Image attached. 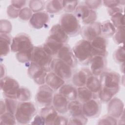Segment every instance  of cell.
<instances>
[{
  "instance_id": "e0dca14e",
  "label": "cell",
  "mask_w": 125,
  "mask_h": 125,
  "mask_svg": "<svg viewBox=\"0 0 125 125\" xmlns=\"http://www.w3.org/2000/svg\"><path fill=\"white\" fill-rule=\"evenodd\" d=\"M57 55L58 59L62 60L71 67L75 66L76 60L74 56L72 50L68 44H64Z\"/></svg>"
},
{
  "instance_id": "ab89813d",
  "label": "cell",
  "mask_w": 125,
  "mask_h": 125,
  "mask_svg": "<svg viewBox=\"0 0 125 125\" xmlns=\"http://www.w3.org/2000/svg\"><path fill=\"white\" fill-rule=\"evenodd\" d=\"M98 125H116L117 124V119L110 115H106L101 118L97 123Z\"/></svg>"
},
{
  "instance_id": "f1b7e54d",
  "label": "cell",
  "mask_w": 125,
  "mask_h": 125,
  "mask_svg": "<svg viewBox=\"0 0 125 125\" xmlns=\"http://www.w3.org/2000/svg\"><path fill=\"white\" fill-rule=\"evenodd\" d=\"M101 30L103 37H110L114 35L116 31V28L110 21L107 20L101 23Z\"/></svg>"
},
{
  "instance_id": "ba28073f",
  "label": "cell",
  "mask_w": 125,
  "mask_h": 125,
  "mask_svg": "<svg viewBox=\"0 0 125 125\" xmlns=\"http://www.w3.org/2000/svg\"><path fill=\"white\" fill-rule=\"evenodd\" d=\"M0 89L6 98L17 99V92L20 88L18 82L10 77L0 79Z\"/></svg>"
},
{
  "instance_id": "52a82bcc",
  "label": "cell",
  "mask_w": 125,
  "mask_h": 125,
  "mask_svg": "<svg viewBox=\"0 0 125 125\" xmlns=\"http://www.w3.org/2000/svg\"><path fill=\"white\" fill-rule=\"evenodd\" d=\"M50 67L52 72L64 81L69 80L72 76V67L58 58L52 60Z\"/></svg>"
},
{
  "instance_id": "c3c4849f",
  "label": "cell",
  "mask_w": 125,
  "mask_h": 125,
  "mask_svg": "<svg viewBox=\"0 0 125 125\" xmlns=\"http://www.w3.org/2000/svg\"><path fill=\"white\" fill-rule=\"evenodd\" d=\"M68 123V119L64 116L58 115L53 125H67Z\"/></svg>"
},
{
  "instance_id": "ee69618b",
  "label": "cell",
  "mask_w": 125,
  "mask_h": 125,
  "mask_svg": "<svg viewBox=\"0 0 125 125\" xmlns=\"http://www.w3.org/2000/svg\"><path fill=\"white\" fill-rule=\"evenodd\" d=\"M103 1L100 0H85V5L90 9L94 10V9L99 8L102 4Z\"/></svg>"
},
{
  "instance_id": "30bf717a",
  "label": "cell",
  "mask_w": 125,
  "mask_h": 125,
  "mask_svg": "<svg viewBox=\"0 0 125 125\" xmlns=\"http://www.w3.org/2000/svg\"><path fill=\"white\" fill-rule=\"evenodd\" d=\"M53 96V90L47 84H43L39 87L35 100L39 104L44 107L51 104Z\"/></svg>"
},
{
  "instance_id": "d590c367",
  "label": "cell",
  "mask_w": 125,
  "mask_h": 125,
  "mask_svg": "<svg viewBox=\"0 0 125 125\" xmlns=\"http://www.w3.org/2000/svg\"><path fill=\"white\" fill-rule=\"evenodd\" d=\"M87 122V118L83 114L81 115L72 116L68 121V125H85Z\"/></svg>"
},
{
  "instance_id": "f6af8a7d",
  "label": "cell",
  "mask_w": 125,
  "mask_h": 125,
  "mask_svg": "<svg viewBox=\"0 0 125 125\" xmlns=\"http://www.w3.org/2000/svg\"><path fill=\"white\" fill-rule=\"evenodd\" d=\"M20 10L15 7L11 4L8 6L7 9V14L11 18H16L19 17V14Z\"/></svg>"
},
{
  "instance_id": "681fc988",
  "label": "cell",
  "mask_w": 125,
  "mask_h": 125,
  "mask_svg": "<svg viewBox=\"0 0 125 125\" xmlns=\"http://www.w3.org/2000/svg\"><path fill=\"white\" fill-rule=\"evenodd\" d=\"M26 2V0H12L11 1L12 5L20 10L22 8Z\"/></svg>"
},
{
  "instance_id": "5bb4252c",
  "label": "cell",
  "mask_w": 125,
  "mask_h": 125,
  "mask_svg": "<svg viewBox=\"0 0 125 125\" xmlns=\"http://www.w3.org/2000/svg\"><path fill=\"white\" fill-rule=\"evenodd\" d=\"M92 49L93 56H101L105 57L107 55V44L106 39L99 36L90 42Z\"/></svg>"
},
{
  "instance_id": "2e32d148",
  "label": "cell",
  "mask_w": 125,
  "mask_h": 125,
  "mask_svg": "<svg viewBox=\"0 0 125 125\" xmlns=\"http://www.w3.org/2000/svg\"><path fill=\"white\" fill-rule=\"evenodd\" d=\"M89 63L90 64V70L92 75L97 76L104 71L106 62L104 57L95 56L93 57Z\"/></svg>"
},
{
  "instance_id": "8992f818",
  "label": "cell",
  "mask_w": 125,
  "mask_h": 125,
  "mask_svg": "<svg viewBox=\"0 0 125 125\" xmlns=\"http://www.w3.org/2000/svg\"><path fill=\"white\" fill-rule=\"evenodd\" d=\"M34 47L30 38L27 35L20 34L13 39L11 50L17 53L32 52Z\"/></svg>"
},
{
  "instance_id": "ffe728a7",
  "label": "cell",
  "mask_w": 125,
  "mask_h": 125,
  "mask_svg": "<svg viewBox=\"0 0 125 125\" xmlns=\"http://www.w3.org/2000/svg\"><path fill=\"white\" fill-rule=\"evenodd\" d=\"M48 37L62 43H65L68 40V36L60 24H55L52 27L50 30Z\"/></svg>"
},
{
  "instance_id": "9c48e42d",
  "label": "cell",
  "mask_w": 125,
  "mask_h": 125,
  "mask_svg": "<svg viewBox=\"0 0 125 125\" xmlns=\"http://www.w3.org/2000/svg\"><path fill=\"white\" fill-rule=\"evenodd\" d=\"M75 16L83 23L87 25L95 22L97 14L94 10L90 9L84 4L77 6L75 10Z\"/></svg>"
},
{
  "instance_id": "8fae6325",
  "label": "cell",
  "mask_w": 125,
  "mask_h": 125,
  "mask_svg": "<svg viewBox=\"0 0 125 125\" xmlns=\"http://www.w3.org/2000/svg\"><path fill=\"white\" fill-rule=\"evenodd\" d=\"M101 109V106L100 102L94 98L83 103L82 105L83 114L87 118L97 117L100 113Z\"/></svg>"
},
{
  "instance_id": "d6986e66",
  "label": "cell",
  "mask_w": 125,
  "mask_h": 125,
  "mask_svg": "<svg viewBox=\"0 0 125 125\" xmlns=\"http://www.w3.org/2000/svg\"><path fill=\"white\" fill-rule=\"evenodd\" d=\"M68 100L60 93L54 95L52 104L58 113H65L68 111Z\"/></svg>"
},
{
  "instance_id": "7bdbcfd3",
  "label": "cell",
  "mask_w": 125,
  "mask_h": 125,
  "mask_svg": "<svg viewBox=\"0 0 125 125\" xmlns=\"http://www.w3.org/2000/svg\"><path fill=\"white\" fill-rule=\"evenodd\" d=\"M32 11L28 7H24L21 9L19 14V17L24 21L30 20L32 16Z\"/></svg>"
},
{
  "instance_id": "e575fe53",
  "label": "cell",
  "mask_w": 125,
  "mask_h": 125,
  "mask_svg": "<svg viewBox=\"0 0 125 125\" xmlns=\"http://www.w3.org/2000/svg\"><path fill=\"white\" fill-rule=\"evenodd\" d=\"M111 22L116 28L125 26V19L123 13H119L111 16Z\"/></svg>"
},
{
  "instance_id": "b9f144b4",
  "label": "cell",
  "mask_w": 125,
  "mask_h": 125,
  "mask_svg": "<svg viewBox=\"0 0 125 125\" xmlns=\"http://www.w3.org/2000/svg\"><path fill=\"white\" fill-rule=\"evenodd\" d=\"M78 1H63V9L66 13L74 11L78 6Z\"/></svg>"
},
{
  "instance_id": "484cf974",
  "label": "cell",
  "mask_w": 125,
  "mask_h": 125,
  "mask_svg": "<svg viewBox=\"0 0 125 125\" xmlns=\"http://www.w3.org/2000/svg\"><path fill=\"white\" fill-rule=\"evenodd\" d=\"M11 44V39L6 34L0 33V51L1 57L7 55L10 51V45Z\"/></svg>"
},
{
  "instance_id": "4316f807",
  "label": "cell",
  "mask_w": 125,
  "mask_h": 125,
  "mask_svg": "<svg viewBox=\"0 0 125 125\" xmlns=\"http://www.w3.org/2000/svg\"><path fill=\"white\" fill-rule=\"evenodd\" d=\"M77 90V98L82 103H85L94 98V94L89 90L86 86L78 87Z\"/></svg>"
},
{
  "instance_id": "3957f363",
  "label": "cell",
  "mask_w": 125,
  "mask_h": 125,
  "mask_svg": "<svg viewBox=\"0 0 125 125\" xmlns=\"http://www.w3.org/2000/svg\"><path fill=\"white\" fill-rule=\"evenodd\" d=\"M36 112L34 104L29 102H21L18 104L15 114L16 121L20 124H28Z\"/></svg>"
},
{
  "instance_id": "f907efd6",
  "label": "cell",
  "mask_w": 125,
  "mask_h": 125,
  "mask_svg": "<svg viewBox=\"0 0 125 125\" xmlns=\"http://www.w3.org/2000/svg\"><path fill=\"white\" fill-rule=\"evenodd\" d=\"M32 125H44L45 121L43 117L40 115H36L34 118V120L31 123Z\"/></svg>"
},
{
  "instance_id": "f35d334b",
  "label": "cell",
  "mask_w": 125,
  "mask_h": 125,
  "mask_svg": "<svg viewBox=\"0 0 125 125\" xmlns=\"http://www.w3.org/2000/svg\"><path fill=\"white\" fill-rule=\"evenodd\" d=\"M30 9L35 13L41 12L44 7V2L42 0H30L29 2Z\"/></svg>"
},
{
  "instance_id": "4fadbf2b",
  "label": "cell",
  "mask_w": 125,
  "mask_h": 125,
  "mask_svg": "<svg viewBox=\"0 0 125 125\" xmlns=\"http://www.w3.org/2000/svg\"><path fill=\"white\" fill-rule=\"evenodd\" d=\"M101 23L99 22H94L84 26L81 30L82 37L83 40L89 42L92 41L101 34Z\"/></svg>"
},
{
  "instance_id": "4dcf8cb0",
  "label": "cell",
  "mask_w": 125,
  "mask_h": 125,
  "mask_svg": "<svg viewBox=\"0 0 125 125\" xmlns=\"http://www.w3.org/2000/svg\"><path fill=\"white\" fill-rule=\"evenodd\" d=\"M68 111L71 116H75L83 114L82 104L79 101L72 100L68 103Z\"/></svg>"
},
{
  "instance_id": "74e56055",
  "label": "cell",
  "mask_w": 125,
  "mask_h": 125,
  "mask_svg": "<svg viewBox=\"0 0 125 125\" xmlns=\"http://www.w3.org/2000/svg\"><path fill=\"white\" fill-rule=\"evenodd\" d=\"M125 48L124 46H119L114 52L113 58L119 63H124L125 62Z\"/></svg>"
},
{
  "instance_id": "44dd1931",
  "label": "cell",
  "mask_w": 125,
  "mask_h": 125,
  "mask_svg": "<svg viewBox=\"0 0 125 125\" xmlns=\"http://www.w3.org/2000/svg\"><path fill=\"white\" fill-rule=\"evenodd\" d=\"M41 115L45 121V125H53L54 122L58 116V112L52 106L48 105L43 107L40 112Z\"/></svg>"
},
{
  "instance_id": "ac0fdd59",
  "label": "cell",
  "mask_w": 125,
  "mask_h": 125,
  "mask_svg": "<svg viewBox=\"0 0 125 125\" xmlns=\"http://www.w3.org/2000/svg\"><path fill=\"white\" fill-rule=\"evenodd\" d=\"M49 16L45 12H38L34 13L30 19L29 23L31 26L35 29H41L48 22Z\"/></svg>"
},
{
  "instance_id": "bcb514c9",
  "label": "cell",
  "mask_w": 125,
  "mask_h": 125,
  "mask_svg": "<svg viewBox=\"0 0 125 125\" xmlns=\"http://www.w3.org/2000/svg\"><path fill=\"white\" fill-rule=\"evenodd\" d=\"M125 1V0H104L103 1V4L104 6L108 8H111L119 6L121 4H124Z\"/></svg>"
},
{
  "instance_id": "7402d4cb",
  "label": "cell",
  "mask_w": 125,
  "mask_h": 125,
  "mask_svg": "<svg viewBox=\"0 0 125 125\" xmlns=\"http://www.w3.org/2000/svg\"><path fill=\"white\" fill-rule=\"evenodd\" d=\"M91 75L92 74L89 69H81L73 75L72 79L73 83L77 87L85 86L87 78Z\"/></svg>"
},
{
  "instance_id": "5b68a950",
  "label": "cell",
  "mask_w": 125,
  "mask_h": 125,
  "mask_svg": "<svg viewBox=\"0 0 125 125\" xmlns=\"http://www.w3.org/2000/svg\"><path fill=\"white\" fill-rule=\"evenodd\" d=\"M52 56L49 55L42 46H34L31 62H34L42 67L46 72L50 71Z\"/></svg>"
},
{
  "instance_id": "83f0119b",
  "label": "cell",
  "mask_w": 125,
  "mask_h": 125,
  "mask_svg": "<svg viewBox=\"0 0 125 125\" xmlns=\"http://www.w3.org/2000/svg\"><path fill=\"white\" fill-rule=\"evenodd\" d=\"M85 86L94 94H98L101 88L99 79L93 75H91L88 77Z\"/></svg>"
},
{
  "instance_id": "8d00e7d4",
  "label": "cell",
  "mask_w": 125,
  "mask_h": 125,
  "mask_svg": "<svg viewBox=\"0 0 125 125\" xmlns=\"http://www.w3.org/2000/svg\"><path fill=\"white\" fill-rule=\"evenodd\" d=\"M125 26L118 27L116 29V31L113 35V40L117 44L123 43L124 41Z\"/></svg>"
},
{
  "instance_id": "816d5d0a",
  "label": "cell",
  "mask_w": 125,
  "mask_h": 125,
  "mask_svg": "<svg viewBox=\"0 0 125 125\" xmlns=\"http://www.w3.org/2000/svg\"><path fill=\"white\" fill-rule=\"evenodd\" d=\"M6 105L4 102L2 101H0V114H2V113L6 112Z\"/></svg>"
},
{
  "instance_id": "277c9868",
  "label": "cell",
  "mask_w": 125,
  "mask_h": 125,
  "mask_svg": "<svg viewBox=\"0 0 125 125\" xmlns=\"http://www.w3.org/2000/svg\"><path fill=\"white\" fill-rule=\"evenodd\" d=\"M60 25L68 36L74 37L81 32L79 21L75 15L66 13L62 15Z\"/></svg>"
},
{
  "instance_id": "6da1fadb",
  "label": "cell",
  "mask_w": 125,
  "mask_h": 125,
  "mask_svg": "<svg viewBox=\"0 0 125 125\" xmlns=\"http://www.w3.org/2000/svg\"><path fill=\"white\" fill-rule=\"evenodd\" d=\"M101 88L98 97L103 102H108L120 89V75L114 71H104L100 75L99 79Z\"/></svg>"
},
{
  "instance_id": "cb8c5ba5",
  "label": "cell",
  "mask_w": 125,
  "mask_h": 125,
  "mask_svg": "<svg viewBox=\"0 0 125 125\" xmlns=\"http://www.w3.org/2000/svg\"><path fill=\"white\" fill-rule=\"evenodd\" d=\"M64 44L48 37L42 46L45 51L49 55L52 56L57 54Z\"/></svg>"
},
{
  "instance_id": "603a6c76",
  "label": "cell",
  "mask_w": 125,
  "mask_h": 125,
  "mask_svg": "<svg viewBox=\"0 0 125 125\" xmlns=\"http://www.w3.org/2000/svg\"><path fill=\"white\" fill-rule=\"evenodd\" d=\"M45 83L53 90H56L64 84V81L51 71L46 74Z\"/></svg>"
},
{
  "instance_id": "836d02e7",
  "label": "cell",
  "mask_w": 125,
  "mask_h": 125,
  "mask_svg": "<svg viewBox=\"0 0 125 125\" xmlns=\"http://www.w3.org/2000/svg\"><path fill=\"white\" fill-rule=\"evenodd\" d=\"M16 100V99L6 98L4 101L6 111H8L14 115L16 113L19 104Z\"/></svg>"
},
{
  "instance_id": "d6a6232c",
  "label": "cell",
  "mask_w": 125,
  "mask_h": 125,
  "mask_svg": "<svg viewBox=\"0 0 125 125\" xmlns=\"http://www.w3.org/2000/svg\"><path fill=\"white\" fill-rule=\"evenodd\" d=\"M31 97L30 90L25 87L20 88L17 92V99L21 102H27Z\"/></svg>"
},
{
  "instance_id": "7c38bea8",
  "label": "cell",
  "mask_w": 125,
  "mask_h": 125,
  "mask_svg": "<svg viewBox=\"0 0 125 125\" xmlns=\"http://www.w3.org/2000/svg\"><path fill=\"white\" fill-rule=\"evenodd\" d=\"M28 74L34 82L39 85L45 83L46 72L40 65L34 62H31L28 69Z\"/></svg>"
},
{
  "instance_id": "60d3db41",
  "label": "cell",
  "mask_w": 125,
  "mask_h": 125,
  "mask_svg": "<svg viewBox=\"0 0 125 125\" xmlns=\"http://www.w3.org/2000/svg\"><path fill=\"white\" fill-rule=\"evenodd\" d=\"M12 30L10 22L6 20H1L0 22V32L1 34H7Z\"/></svg>"
},
{
  "instance_id": "7dc6e473",
  "label": "cell",
  "mask_w": 125,
  "mask_h": 125,
  "mask_svg": "<svg viewBox=\"0 0 125 125\" xmlns=\"http://www.w3.org/2000/svg\"><path fill=\"white\" fill-rule=\"evenodd\" d=\"M107 11L109 15L111 17L117 13H123V9L122 7L119 5L115 7H111V8H108L107 9Z\"/></svg>"
},
{
  "instance_id": "7a4b0ae2",
  "label": "cell",
  "mask_w": 125,
  "mask_h": 125,
  "mask_svg": "<svg viewBox=\"0 0 125 125\" xmlns=\"http://www.w3.org/2000/svg\"><path fill=\"white\" fill-rule=\"evenodd\" d=\"M72 52L76 60L83 64H89L94 57L90 42L83 39L75 44Z\"/></svg>"
},
{
  "instance_id": "9a60e30c",
  "label": "cell",
  "mask_w": 125,
  "mask_h": 125,
  "mask_svg": "<svg viewBox=\"0 0 125 125\" xmlns=\"http://www.w3.org/2000/svg\"><path fill=\"white\" fill-rule=\"evenodd\" d=\"M108 102L107 106L108 114L116 119L119 118L124 112L123 102L118 98H113Z\"/></svg>"
},
{
  "instance_id": "f546056e",
  "label": "cell",
  "mask_w": 125,
  "mask_h": 125,
  "mask_svg": "<svg viewBox=\"0 0 125 125\" xmlns=\"http://www.w3.org/2000/svg\"><path fill=\"white\" fill-rule=\"evenodd\" d=\"M62 9H63V0H51L49 1L46 5L47 12L50 14L59 12Z\"/></svg>"
},
{
  "instance_id": "d4e9b609",
  "label": "cell",
  "mask_w": 125,
  "mask_h": 125,
  "mask_svg": "<svg viewBox=\"0 0 125 125\" xmlns=\"http://www.w3.org/2000/svg\"><path fill=\"white\" fill-rule=\"evenodd\" d=\"M59 93L68 100H74L77 98V90L73 85L70 84H64L59 89Z\"/></svg>"
},
{
  "instance_id": "1f68e13d",
  "label": "cell",
  "mask_w": 125,
  "mask_h": 125,
  "mask_svg": "<svg viewBox=\"0 0 125 125\" xmlns=\"http://www.w3.org/2000/svg\"><path fill=\"white\" fill-rule=\"evenodd\" d=\"M16 117L13 114L8 111L0 114V124L2 125H15L16 124Z\"/></svg>"
}]
</instances>
